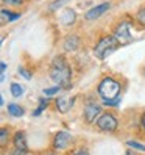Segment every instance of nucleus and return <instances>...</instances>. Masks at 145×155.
I'll return each instance as SVG.
<instances>
[{
  "label": "nucleus",
  "instance_id": "nucleus-1",
  "mask_svg": "<svg viewBox=\"0 0 145 155\" xmlns=\"http://www.w3.org/2000/svg\"><path fill=\"white\" fill-rule=\"evenodd\" d=\"M50 77L53 81H56L59 88H64L69 89L72 86L70 80H72V69L67 64V61L64 57H56L52 63V68H50Z\"/></svg>",
  "mask_w": 145,
  "mask_h": 155
},
{
  "label": "nucleus",
  "instance_id": "nucleus-2",
  "mask_svg": "<svg viewBox=\"0 0 145 155\" xmlns=\"http://www.w3.org/2000/svg\"><path fill=\"white\" fill-rule=\"evenodd\" d=\"M98 94L102 96L103 100H114L120 94V83L111 77H106L98 85Z\"/></svg>",
  "mask_w": 145,
  "mask_h": 155
},
{
  "label": "nucleus",
  "instance_id": "nucleus-3",
  "mask_svg": "<svg viewBox=\"0 0 145 155\" xmlns=\"http://www.w3.org/2000/svg\"><path fill=\"white\" fill-rule=\"evenodd\" d=\"M120 42L117 41V38L112 35V36H105V38H102L100 41H98V44L95 45L94 49V53L97 58L100 60H105L108 55H111V53L119 47Z\"/></svg>",
  "mask_w": 145,
  "mask_h": 155
},
{
  "label": "nucleus",
  "instance_id": "nucleus-4",
  "mask_svg": "<svg viewBox=\"0 0 145 155\" xmlns=\"http://www.w3.org/2000/svg\"><path fill=\"white\" fill-rule=\"evenodd\" d=\"M97 125L103 132H114L117 129V119L111 113H105L97 119Z\"/></svg>",
  "mask_w": 145,
  "mask_h": 155
},
{
  "label": "nucleus",
  "instance_id": "nucleus-5",
  "mask_svg": "<svg viewBox=\"0 0 145 155\" xmlns=\"http://www.w3.org/2000/svg\"><path fill=\"white\" fill-rule=\"evenodd\" d=\"M114 36L117 38L120 44H126L131 41V33H130V24L128 22H120L117 25V28L114 31Z\"/></svg>",
  "mask_w": 145,
  "mask_h": 155
},
{
  "label": "nucleus",
  "instance_id": "nucleus-6",
  "mask_svg": "<svg viewBox=\"0 0 145 155\" xmlns=\"http://www.w3.org/2000/svg\"><path fill=\"white\" fill-rule=\"evenodd\" d=\"M70 140H72L70 133H67V132H58L55 135V140H53V147L58 149V150L66 149L69 146V143H70Z\"/></svg>",
  "mask_w": 145,
  "mask_h": 155
},
{
  "label": "nucleus",
  "instance_id": "nucleus-7",
  "mask_svg": "<svg viewBox=\"0 0 145 155\" xmlns=\"http://www.w3.org/2000/svg\"><path fill=\"white\" fill-rule=\"evenodd\" d=\"M14 147H16V155H24L27 152V136L24 132H16L14 135Z\"/></svg>",
  "mask_w": 145,
  "mask_h": 155
},
{
  "label": "nucleus",
  "instance_id": "nucleus-8",
  "mask_svg": "<svg viewBox=\"0 0 145 155\" xmlns=\"http://www.w3.org/2000/svg\"><path fill=\"white\" fill-rule=\"evenodd\" d=\"M102 113V108L98 107V105H95V104H90V105H87L86 108H84V119H86V122L87 124H92V122H95L97 121V116Z\"/></svg>",
  "mask_w": 145,
  "mask_h": 155
},
{
  "label": "nucleus",
  "instance_id": "nucleus-9",
  "mask_svg": "<svg viewBox=\"0 0 145 155\" xmlns=\"http://www.w3.org/2000/svg\"><path fill=\"white\" fill-rule=\"evenodd\" d=\"M109 8H111L109 3H102V5H98L95 8H90V10L86 13V19L87 21H94V19H97V17H100L103 13H106Z\"/></svg>",
  "mask_w": 145,
  "mask_h": 155
},
{
  "label": "nucleus",
  "instance_id": "nucleus-10",
  "mask_svg": "<svg viewBox=\"0 0 145 155\" xmlns=\"http://www.w3.org/2000/svg\"><path fill=\"white\" fill-rule=\"evenodd\" d=\"M62 45H64V50L74 52V50L78 49V45H80V38H78V36H75V35H70V36H67V38L64 39Z\"/></svg>",
  "mask_w": 145,
  "mask_h": 155
},
{
  "label": "nucleus",
  "instance_id": "nucleus-11",
  "mask_svg": "<svg viewBox=\"0 0 145 155\" xmlns=\"http://www.w3.org/2000/svg\"><path fill=\"white\" fill-rule=\"evenodd\" d=\"M75 19H77V14H75L74 10H70V8H66L61 14V22L64 25H72L75 22Z\"/></svg>",
  "mask_w": 145,
  "mask_h": 155
},
{
  "label": "nucleus",
  "instance_id": "nucleus-12",
  "mask_svg": "<svg viewBox=\"0 0 145 155\" xmlns=\"http://www.w3.org/2000/svg\"><path fill=\"white\" fill-rule=\"evenodd\" d=\"M8 113H10L11 116H14V117H20L24 114V108L16 105V104H10L8 105Z\"/></svg>",
  "mask_w": 145,
  "mask_h": 155
},
{
  "label": "nucleus",
  "instance_id": "nucleus-13",
  "mask_svg": "<svg viewBox=\"0 0 145 155\" xmlns=\"http://www.w3.org/2000/svg\"><path fill=\"white\" fill-rule=\"evenodd\" d=\"M70 105H72V104L69 102L67 99H62V97H61V99H58V100H56V108H58V110H59L61 113H66V111L69 110V108H70Z\"/></svg>",
  "mask_w": 145,
  "mask_h": 155
},
{
  "label": "nucleus",
  "instance_id": "nucleus-14",
  "mask_svg": "<svg viewBox=\"0 0 145 155\" xmlns=\"http://www.w3.org/2000/svg\"><path fill=\"white\" fill-rule=\"evenodd\" d=\"M16 19H19V14H13L6 10H2V24H6V22H13Z\"/></svg>",
  "mask_w": 145,
  "mask_h": 155
},
{
  "label": "nucleus",
  "instance_id": "nucleus-15",
  "mask_svg": "<svg viewBox=\"0 0 145 155\" xmlns=\"http://www.w3.org/2000/svg\"><path fill=\"white\" fill-rule=\"evenodd\" d=\"M10 89H11V94H13L14 97H20V96L24 94V88H22L19 83H11Z\"/></svg>",
  "mask_w": 145,
  "mask_h": 155
},
{
  "label": "nucleus",
  "instance_id": "nucleus-16",
  "mask_svg": "<svg viewBox=\"0 0 145 155\" xmlns=\"http://www.w3.org/2000/svg\"><path fill=\"white\" fill-rule=\"evenodd\" d=\"M126 146H130L131 149H136V150H140V152H145V146L137 143V141H128L126 143Z\"/></svg>",
  "mask_w": 145,
  "mask_h": 155
},
{
  "label": "nucleus",
  "instance_id": "nucleus-17",
  "mask_svg": "<svg viewBox=\"0 0 145 155\" xmlns=\"http://www.w3.org/2000/svg\"><path fill=\"white\" fill-rule=\"evenodd\" d=\"M47 105H49V100H45V99H41V104H39V107H38V110H36L33 114L34 116H39L44 110H45V108H47Z\"/></svg>",
  "mask_w": 145,
  "mask_h": 155
},
{
  "label": "nucleus",
  "instance_id": "nucleus-18",
  "mask_svg": "<svg viewBox=\"0 0 145 155\" xmlns=\"http://www.w3.org/2000/svg\"><path fill=\"white\" fill-rule=\"evenodd\" d=\"M66 2H67V0H55V2H53V3H50V6H49V10H50V11H55L56 8L62 6V5L66 3Z\"/></svg>",
  "mask_w": 145,
  "mask_h": 155
},
{
  "label": "nucleus",
  "instance_id": "nucleus-19",
  "mask_svg": "<svg viewBox=\"0 0 145 155\" xmlns=\"http://www.w3.org/2000/svg\"><path fill=\"white\" fill-rule=\"evenodd\" d=\"M6 141H8V130L2 129V130H0V143H2V146H5Z\"/></svg>",
  "mask_w": 145,
  "mask_h": 155
},
{
  "label": "nucleus",
  "instance_id": "nucleus-20",
  "mask_svg": "<svg viewBox=\"0 0 145 155\" xmlns=\"http://www.w3.org/2000/svg\"><path fill=\"white\" fill-rule=\"evenodd\" d=\"M136 19L139 21V24H142V25H145V8H142V10H139V13H137V16H136Z\"/></svg>",
  "mask_w": 145,
  "mask_h": 155
},
{
  "label": "nucleus",
  "instance_id": "nucleus-21",
  "mask_svg": "<svg viewBox=\"0 0 145 155\" xmlns=\"http://www.w3.org/2000/svg\"><path fill=\"white\" fill-rule=\"evenodd\" d=\"M59 89H61L59 86H55V88H47V89H44V94H45V96H53V94H56Z\"/></svg>",
  "mask_w": 145,
  "mask_h": 155
},
{
  "label": "nucleus",
  "instance_id": "nucleus-22",
  "mask_svg": "<svg viewBox=\"0 0 145 155\" xmlns=\"http://www.w3.org/2000/svg\"><path fill=\"white\" fill-rule=\"evenodd\" d=\"M19 75L25 77L27 80H28V78H31V74H30V72L27 71V69H24V68H19Z\"/></svg>",
  "mask_w": 145,
  "mask_h": 155
},
{
  "label": "nucleus",
  "instance_id": "nucleus-23",
  "mask_svg": "<svg viewBox=\"0 0 145 155\" xmlns=\"http://www.w3.org/2000/svg\"><path fill=\"white\" fill-rule=\"evenodd\" d=\"M119 102H120V99H119V97L114 99V100H103V104H105V105H112V107H114V105H117Z\"/></svg>",
  "mask_w": 145,
  "mask_h": 155
},
{
  "label": "nucleus",
  "instance_id": "nucleus-24",
  "mask_svg": "<svg viewBox=\"0 0 145 155\" xmlns=\"http://www.w3.org/2000/svg\"><path fill=\"white\" fill-rule=\"evenodd\" d=\"M3 2L8 3V5H20L22 0H3Z\"/></svg>",
  "mask_w": 145,
  "mask_h": 155
},
{
  "label": "nucleus",
  "instance_id": "nucleus-25",
  "mask_svg": "<svg viewBox=\"0 0 145 155\" xmlns=\"http://www.w3.org/2000/svg\"><path fill=\"white\" fill-rule=\"evenodd\" d=\"M74 155H89V153H87V150H84V149H80V150H77Z\"/></svg>",
  "mask_w": 145,
  "mask_h": 155
},
{
  "label": "nucleus",
  "instance_id": "nucleus-26",
  "mask_svg": "<svg viewBox=\"0 0 145 155\" xmlns=\"http://www.w3.org/2000/svg\"><path fill=\"white\" fill-rule=\"evenodd\" d=\"M0 69H2V74L6 71V64H5V63H2V66H0Z\"/></svg>",
  "mask_w": 145,
  "mask_h": 155
},
{
  "label": "nucleus",
  "instance_id": "nucleus-27",
  "mask_svg": "<svg viewBox=\"0 0 145 155\" xmlns=\"http://www.w3.org/2000/svg\"><path fill=\"white\" fill-rule=\"evenodd\" d=\"M142 125H143V129H145V113H143V116H142Z\"/></svg>",
  "mask_w": 145,
  "mask_h": 155
}]
</instances>
